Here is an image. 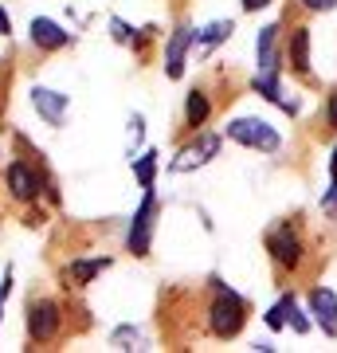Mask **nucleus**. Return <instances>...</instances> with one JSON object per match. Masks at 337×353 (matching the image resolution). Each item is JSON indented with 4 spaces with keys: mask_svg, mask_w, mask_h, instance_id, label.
Instances as JSON below:
<instances>
[{
    "mask_svg": "<svg viewBox=\"0 0 337 353\" xmlns=\"http://www.w3.org/2000/svg\"><path fill=\"white\" fill-rule=\"evenodd\" d=\"M232 32H236V24H232V20H216V24L200 28L196 36H192V48L208 51V48H216V43H224V39L232 36Z\"/></svg>",
    "mask_w": 337,
    "mask_h": 353,
    "instance_id": "obj_14",
    "label": "nucleus"
},
{
    "mask_svg": "<svg viewBox=\"0 0 337 353\" xmlns=\"http://www.w3.org/2000/svg\"><path fill=\"white\" fill-rule=\"evenodd\" d=\"M255 90H259L267 102H278L283 110H298V102H290V99H283V90H278V67H259V79H255Z\"/></svg>",
    "mask_w": 337,
    "mask_h": 353,
    "instance_id": "obj_11",
    "label": "nucleus"
},
{
    "mask_svg": "<svg viewBox=\"0 0 337 353\" xmlns=\"http://www.w3.org/2000/svg\"><path fill=\"white\" fill-rule=\"evenodd\" d=\"M247 314H243V303L227 287H216V303H212V314H208V326H212L216 338H236L243 330Z\"/></svg>",
    "mask_w": 337,
    "mask_h": 353,
    "instance_id": "obj_2",
    "label": "nucleus"
},
{
    "mask_svg": "<svg viewBox=\"0 0 337 353\" xmlns=\"http://www.w3.org/2000/svg\"><path fill=\"white\" fill-rule=\"evenodd\" d=\"M8 290H12V271H8V279H4V287H0V310H4V299H8Z\"/></svg>",
    "mask_w": 337,
    "mask_h": 353,
    "instance_id": "obj_25",
    "label": "nucleus"
},
{
    "mask_svg": "<svg viewBox=\"0 0 337 353\" xmlns=\"http://www.w3.org/2000/svg\"><path fill=\"white\" fill-rule=\"evenodd\" d=\"M227 138L239 141V145H251L259 153H275L283 145L278 130L271 122H263V118H236V122H227Z\"/></svg>",
    "mask_w": 337,
    "mask_h": 353,
    "instance_id": "obj_1",
    "label": "nucleus"
},
{
    "mask_svg": "<svg viewBox=\"0 0 337 353\" xmlns=\"http://www.w3.org/2000/svg\"><path fill=\"white\" fill-rule=\"evenodd\" d=\"M59 334V306L55 303H36L32 310H28V338L36 341V345H43V341H51Z\"/></svg>",
    "mask_w": 337,
    "mask_h": 353,
    "instance_id": "obj_5",
    "label": "nucleus"
},
{
    "mask_svg": "<svg viewBox=\"0 0 337 353\" xmlns=\"http://www.w3.org/2000/svg\"><path fill=\"white\" fill-rule=\"evenodd\" d=\"M267 326H271V330H283V326H287V318H283V306H271V310H267Z\"/></svg>",
    "mask_w": 337,
    "mask_h": 353,
    "instance_id": "obj_21",
    "label": "nucleus"
},
{
    "mask_svg": "<svg viewBox=\"0 0 337 353\" xmlns=\"http://www.w3.org/2000/svg\"><path fill=\"white\" fill-rule=\"evenodd\" d=\"M290 67L298 75H310V28H294V36H290Z\"/></svg>",
    "mask_w": 337,
    "mask_h": 353,
    "instance_id": "obj_13",
    "label": "nucleus"
},
{
    "mask_svg": "<svg viewBox=\"0 0 337 353\" xmlns=\"http://www.w3.org/2000/svg\"><path fill=\"white\" fill-rule=\"evenodd\" d=\"M32 39H36V48H43V51H55V48H67L71 43V36L63 32L55 20H32Z\"/></svg>",
    "mask_w": 337,
    "mask_h": 353,
    "instance_id": "obj_10",
    "label": "nucleus"
},
{
    "mask_svg": "<svg viewBox=\"0 0 337 353\" xmlns=\"http://www.w3.org/2000/svg\"><path fill=\"white\" fill-rule=\"evenodd\" d=\"M208 114H212V102H208V94H204V90H192V94H188V102H185V122H188V130H200L204 122H208Z\"/></svg>",
    "mask_w": 337,
    "mask_h": 353,
    "instance_id": "obj_15",
    "label": "nucleus"
},
{
    "mask_svg": "<svg viewBox=\"0 0 337 353\" xmlns=\"http://www.w3.org/2000/svg\"><path fill=\"white\" fill-rule=\"evenodd\" d=\"M8 32H12V24H8V12L0 8V36H8Z\"/></svg>",
    "mask_w": 337,
    "mask_h": 353,
    "instance_id": "obj_26",
    "label": "nucleus"
},
{
    "mask_svg": "<svg viewBox=\"0 0 337 353\" xmlns=\"http://www.w3.org/2000/svg\"><path fill=\"white\" fill-rule=\"evenodd\" d=\"M134 173H138L141 189H153V173H157V153H141L134 161Z\"/></svg>",
    "mask_w": 337,
    "mask_h": 353,
    "instance_id": "obj_19",
    "label": "nucleus"
},
{
    "mask_svg": "<svg viewBox=\"0 0 337 353\" xmlns=\"http://www.w3.org/2000/svg\"><path fill=\"white\" fill-rule=\"evenodd\" d=\"M322 212L329 216V220H337V181L322 192Z\"/></svg>",
    "mask_w": 337,
    "mask_h": 353,
    "instance_id": "obj_20",
    "label": "nucleus"
},
{
    "mask_svg": "<svg viewBox=\"0 0 337 353\" xmlns=\"http://www.w3.org/2000/svg\"><path fill=\"white\" fill-rule=\"evenodd\" d=\"M267 4H271V0H243V8H247V12H259V8H267Z\"/></svg>",
    "mask_w": 337,
    "mask_h": 353,
    "instance_id": "obj_24",
    "label": "nucleus"
},
{
    "mask_svg": "<svg viewBox=\"0 0 337 353\" xmlns=\"http://www.w3.org/2000/svg\"><path fill=\"white\" fill-rule=\"evenodd\" d=\"M216 150H220V138H216V134H200L192 145H185V150L169 161V173H188V169H200V165H208L216 157Z\"/></svg>",
    "mask_w": 337,
    "mask_h": 353,
    "instance_id": "obj_3",
    "label": "nucleus"
},
{
    "mask_svg": "<svg viewBox=\"0 0 337 353\" xmlns=\"http://www.w3.org/2000/svg\"><path fill=\"white\" fill-rule=\"evenodd\" d=\"M278 24H267L255 39V51H259V67H278Z\"/></svg>",
    "mask_w": 337,
    "mask_h": 353,
    "instance_id": "obj_16",
    "label": "nucleus"
},
{
    "mask_svg": "<svg viewBox=\"0 0 337 353\" xmlns=\"http://www.w3.org/2000/svg\"><path fill=\"white\" fill-rule=\"evenodd\" d=\"M325 118H329V126L337 130V90L329 94V102H325Z\"/></svg>",
    "mask_w": 337,
    "mask_h": 353,
    "instance_id": "obj_23",
    "label": "nucleus"
},
{
    "mask_svg": "<svg viewBox=\"0 0 337 353\" xmlns=\"http://www.w3.org/2000/svg\"><path fill=\"white\" fill-rule=\"evenodd\" d=\"M278 306H283V318H287V326L294 330V334H306V330H310V322H306V314H302V306H298L294 294L278 299Z\"/></svg>",
    "mask_w": 337,
    "mask_h": 353,
    "instance_id": "obj_18",
    "label": "nucleus"
},
{
    "mask_svg": "<svg viewBox=\"0 0 337 353\" xmlns=\"http://www.w3.org/2000/svg\"><path fill=\"white\" fill-rule=\"evenodd\" d=\"M192 48V32H176L173 36V43H169V51H165V75L169 79H181L185 75V51Z\"/></svg>",
    "mask_w": 337,
    "mask_h": 353,
    "instance_id": "obj_12",
    "label": "nucleus"
},
{
    "mask_svg": "<svg viewBox=\"0 0 337 353\" xmlns=\"http://www.w3.org/2000/svg\"><path fill=\"white\" fill-rule=\"evenodd\" d=\"M32 106L43 114V122H51V126H63V118H67V94H59V90L36 87L32 90Z\"/></svg>",
    "mask_w": 337,
    "mask_h": 353,
    "instance_id": "obj_9",
    "label": "nucleus"
},
{
    "mask_svg": "<svg viewBox=\"0 0 337 353\" xmlns=\"http://www.w3.org/2000/svg\"><path fill=\"white\" fill-rule=\"evenodd\" d=\"M106 267H110V259H79V263L67 267V279H71V287H83V283H90Z\"/></svg>",
    "mask_w": 337,
    "mask_h": 353,
    "instance_id": "obj_17",
    "label": "nucleus"
},
{
    "mask_svg": "<svg viewBox=\"0 0 337 353\" xmlns=\"http://www.w3.org/2000/svg\"><path fill=\"white\" fill-rule=\"evenodd\" d=\"M267 248H271V255H275L278 267H298L302 240L294 236V228H278V232H271V236H267Z\"/></svg>",
    "mask_w": 337,
    "mask_h": 353,
    "instance_id": "obj_6",
    "label": "nucleus"
},
{
    "mask_svg": "<svg viewBox=\"0 0 337 353\" xmlns=\"http://www.w3.org/2000/svg\"><path fill=\"white\" fill-rule=\"evenodd\" d=\"M302 4H306L310 12H329V8H334L337 0H302Z\"/></svg>",
    "mask_w": 337,
    "mask_h": 353,
    "instance_id": "obj_22",
    "label": "nucleus"
},
{
    "mask_svg": "<svg viewBox=\"0 0 337 353\" xmlns=\"http://www.w3.org/2000/svg\"><path fill=\"white\" fill-rule=\"evenodd\" d=\"M8 189H12L16 201H36L39 189H43V181H39V173L28 169L24 161H12L8 165Z\"/></svg>",
    "mask_w": 337,
    "mask_h": 353,
    "instance_id": "obj_8",
    "label": "nucleus"
},
{
    "mask_svg": "<svg viewBox=\"0 0 337 353\" xmlns=\"http://www.w3.org/2000/svg\"><path fill=\"white\" fill-rule=\"evenodd\" d=\"M310 310H314V322H318L329 338H337V294H334V290H329V287H314Z\"/></svg>",
    "mask_w": 337,
    "mask_h": 353,
    "instance_id": "obj_7",
    "label": "nucleus"
},
{
    "mask_svg": "<svg viewBox=\"0 0 337 353\" xmlns=\"http://www.w3.org/2000/svg\"><path fill=\"white\" fill-rule=\"evenodd\" d=\"M153 216H157V201H153V189H145V201H141L134 224H130V236H125V248L134 255L150 252V232H153Z\"/></svg>",
    "mask_w": 337,
    "mask_h": 353,
    "instance_id": "obj_4",
    "label": "nucleus"
},
{
    "mask_svg": "<svg viewBox=\"0 0 337 353\" xmlns=\"http://www.w3.org/2000/svg\"><path fill=\"white\" fill-rule=\"evenodd\" d=\"M329 176L337 181V145H334V153H329Z\"/></svg>",
    "mask_w": 337,
    "mask_h": 353,
    "instance_id": "obj_27",
    "label": "nucleus"
}]
</instances>
